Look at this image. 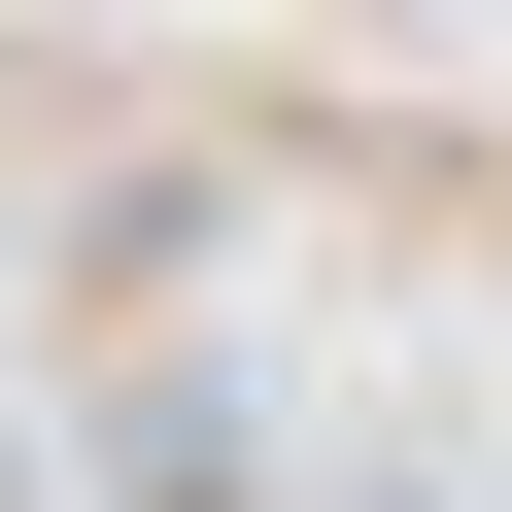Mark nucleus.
Returning <instances> with one entry per match:
<instances>
[{
  "label": "nucleus",
  "instance_id": "1",
  "mask_svg": "<svg viewBox=\"0 0 512 512\" xmlns=\"http://www.w3.org/2000/svg\"><path fill=\"white\" fill-rule=\"evenodd\" d=\"M308 512H478V478H444V444H342V478H308Z\"/></svg>",
  "mask_w": 512,
  "mask_h": 512
}]
</instances>
